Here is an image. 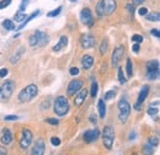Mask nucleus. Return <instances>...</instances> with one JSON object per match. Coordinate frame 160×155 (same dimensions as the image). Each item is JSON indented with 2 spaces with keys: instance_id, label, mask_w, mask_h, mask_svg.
I'll return each instance as SVG.
<instances>
[{
  "instance_id": "obj_1",
  "label": "nucleus",
  "mask_w": 160,
  "mask_h": 155,
  "mask_svg": "<svg viewBox=\"0 0 160 155\" xmlns=\"http://www.w3.org/2000/svg\"><path fill=\"white\" fill-rule=\"evenodd\" d=\"M117 9L116 0H100L96 5V14L98 16H108L112 15Z\"/></svg>"
},
{
  "instance_id": "obj_2",
  "label": "nucleus",
  "mask_w": 160,
  "mask_h": 155,
  "mask_svg": "<svg viewBox=\"0 0 160 155\" xmlns=\"http://www.w3.org/2000/svg\"><path fill=\"white\" fill-rule=\"evenodd\" d=\"M37 94H38V88L35 84H30V85H27L26 88H23L20 91V94L18 96L19 102H21V103L30 102Z\"/></svg>"
},
{
  "instance_id": "obj_3",
  "label": "nucleus",
  "mask_w": 160,
  "mask_h": 155,
  "mask_svg": "<svg viewBox=\"0 0 160 155\" xmlns=\"http://www.w3.org/2000/svg\"><path fill=\"white\" fill-rule=\"evenodd\" d=\"M15 91V82L12 80H6L0 86V102H8Z\"/></svg>"
},
{
  "instance_id": "obj_4",
  "label": "nucleus",
  "mask_w": 160,
  "mask_h": 155,
  "mask_svg": "<svg viewBox=\"0 0 160 155\" xmlns=\"http://www.w3.org/2000/svg\"><path fill=\"white\" fill-rule=\"evenodd\" d=\"M49 42V36L43 32V31H36L35 33H32L28 38V44L32 48H37V47H42L44 44H47Z\"/></svg>"
},
{
  "instance_id": "obj_5",
  "label": "nucleus",
  "mask_w": 160,
  "mask_h": 155,
  "mask_svg": "<svg viewBox=\"0 0 160 155\" xmlns=\"http://www.w3.org/2000/svg\"><path fill=\"white\" fill-rule=\"evenodd\" d=\"M69 111V102L65 96H58L54 100V106H53V112L59 117L65 116Z\"/></svg>"
},
{
  "instance_id": "obj_6",
  "label": "nucleus",
  "mask_w": 160,
  "mask_h": 155,
  "mask_svg": "<svg viewBox=\"0 0 160 155\" xmlns=\"http://www.w3.org/2000/svg\"><path fill=\"white\" fill-rule=\"evenodd\" d=\"M113 142H115V132H113V128H112L111 126L103 127V131H102V143H103V147H105L107 150H111L112 147H113Z\"/></svg>"
},
{
  "instance_id": "obj_7",
  "label": "nucleus",
  "mask_w": 160,
  "mask_h": 155,
  "mask_svg": "<svg viewBox=\"0 0 160 155\" xmlns=\"http://www.w3.org/2000/svg\"><path fill=\"white\" fill-rule=\"evenodd\" d=\"M118 121L121 123H126L128 117L131 115V105L127 100L121 98L118 101Z\"/></svg>"
},
{
  "instance_id": "obj_8",
  "label": "nucleus",
  "mask_w": 160,
  "mask_h": 155,
  "mask_svg": "<svg viewBox=\"0 0 160 155\" xmlns=\"http://www.w3.org/2000/svg\"><path fill=\"white\" fill-rule=\"evenodd\" d=\"M147 78L149 80H155L159 78V62L149 60L147 63Z\"/></svg>"
},
{
  "instance_id": "obj_9",
  "label": "nucleus",
  "mask_w": 160,
  "mask_h": 155,
  "mask_svg": "<svg viewBox=\"0 0 160 155\" xmlns=\"http://www.w3.org/2000/svg\"><path fill=\"white\" fill-rule=\"evenodd\" d=\"M32 132L30 131V129H22V133H21V138H20V148L22 150H26L30 145H31V143H32Z\"/></svg>"
},
{
  "instance_id": "obj_10",
  "label": "nucleus",
  "mask_w": 160,
  "mask_h": 155,
  "mask_svg": "<svg viewBox=\"0 0 160 155\" xmlns=\"http://www.w3.org/2000/svg\"><path fill=\"white\" fill-rule=\"evenodd\" d=\"M80 20L81 22L88 26V27H92L94 26V16H92V12L89 8H84L80 12Z\"/></svg>"
},
{
  "instance_id": "obj_11",
  "label": "nucleus",
  "mask_w": 160,
  "mask_h": 155,
  "mask_svg": "<svg viewBox=\"0 0 160 155\" xmlns=\"http://www.w3.org/2000/svg\"><path fill=\"white\" fill-rule=\"evenodd\" d=\"M80 46L82 49H89V48H92L95 44H96V39L90 33H84L81 35L80 37Z\"/></svg>"
},
{
  "instance_id": "obj_12",
  "label": "nucleus",
  "mask_w": 160,
  "mask_h": 155,
  "mask_svg": "<svg viewBox=\"0 0 160 155\" xmlns=\"http://www.w3.org/2000/svg\"><path fill=\"white\" fill-rule=\"evenodd\" d=\"M84 85V81L81 79H77V80H72L68 85V89H67V94L68 96H74L80 89L82 88Z\"/></svg>"
},
{
  "instance_id": "obj_13",
  "label": "nucleus",
  "mask_w": 160,
  "mask_h": 155,
  "mask_svg": "<svg viewBox=\"0 0 160 155\" xmlns=\"http://www.w3.org/2000/svg\"><path fill=\"white\" fill-rule=\"evenodd\" d=\"M149 90H150L149 85H144L142 88V90L139 91V95H138V98H137V102L134 103V110H140V106L145 101V98H147L148 94H149Z\"/></svg>"
},
{
  "instance_id": "obj_14",
  "label": "nucleus",
  "mask_w": 160,
  "mask_h": 155,
  "mask_svg": "<svg viewBox=\"0 0 160 155\" xmlns=\"http://www.w3.org/2000/svg\"><path fill=\"white\" fill-rule=\"evenodd\" d=\"M123 53H124V47L123 46H118L117 48H115V51L112 53V57H111V64H112V67L118 65L121 58L123 57Z\"/></svg>"
},
{
  "instance_id": "obj_15",
  "label": "nucleus",
  "mask_w": 160,
  "mask_h": 155,
  "mask_svg": "<svg viewBox=\"0 0 160 155\" xmlns=\"http://www.w3.org/2000/svg\"><path fill=\"white\" fill-rule=\"evenodd\" d=\"M100 136V131L99 129H89V131H86L85 133H84V142L85 143H88V144H90V143H94L98 138Z\"/></svg>"
},
{
  "instance_id": "obj_16",
  "label": "nucleus",
  "mask_w": 160,
  "mask_h": 155,
  "mask_svg": "<svg viewBox=\"0 0 160 155\" xmlns=\"http://www.w3.org/2000/svg\"><path fill=\"white\" fill-rule=\"evenodd\" d=\"M44 150H46L44 140H43L42 138H38V139L36 140V143H35L33 148H32L31 154H32V155H42L43 153H44Z\"/></svg>"
},
{
  "instance_id": "obj_17",
  "label": "nucleus",
  "mask_w": 160,
  "mask_h": 155,
  "mask_svg": "<svg viewBox=\"0 0 160 155\" xmlns=\"http://www.w3.org/2000/svg\"><path fill=\"white\" fill-rule=\"evenodd\" d=\"M86 96H88V90L81 88L79 91L77 92L75 97H74V105H75V107H80L84 103V101L86 100Z\"/></svg>"
},
{
  "instance_id": "obj_18",
  "label": "nucleus",
  "mask_w": 160,
  "mask_h": 155,
  "mask_svg": "<svg viewBox=\"0 0 160 155\" xmlns=\"http://www.w3.org/2000/svg\"><path fill=\"white\" fill-rule=\"evenodd\" d=\"M0 142H1V144H4V145H10V144H11V142H12V134H11V131H10L9 128H4V129H2Z\"/></svg>"
},
{
  "instance_id": "obj_19",
  "label": "nucleus",
  "mask_w": 160,
  "mask_h": 155,
  "mask_svg": "<svg viewBox=\"0 0 160 155\" xmlns=\"http://www.w3.org/2000/svg\"><path fill=\"white\" fill-rule=\"evenodd\" d=\"M80 63H81L82 68H84L85 70H88V69H90V68L94 65V58H92L91 56H89V54H85V56L81 57Z\"/></svg>"
},
{
  "instance_id": "obj_20",
  "label": "nucleus",
  "mask_w": 160,
  "mask_h": 155,
  "mask_svg": "<svg viewBox=\"0 0 160 155\" xmlns=\"http://www.w3.org/2000/svg\"><path fill=\"white\" fill-rule=\"evenodd\" d=\"M67 44H68V37L67 36H62L59 38V41H58V43L53 47V51L54 52H59L60 49H63Z\"/></svg>"
},
{
  "instance_id": "obj_21",
  "label": "nucleus",
  "mask_w": 160,
  "mask_h": 155,
  "mask_svg": "<svg viewBox=\"0 0 160 155\" xmlns=\"http://www.w3.org/2000/svg\"><path fill=\"white\" fill-rule=\"evenodd\" d=\"M38 15H40V10H37V11H35V12H33L32 15H30V16H27L26 19L23 20V21H22V23H21V25H20V26H19V27H18V28H16V30H18V31H20V30H22V28H23V27H25V26H26V25H27V23H28V22H30L31 20H33V19H35V18H36V16H38Z\"/></svg>"
},
{
  "instance_id": "obj_22",
  "label": "nucleus",
  "mask_w": 160,
  "mask_h": 155,
  "mask_svg": "<svg viewBox=\"0 0 160 155\" xmlns=\"http://www.w3.org/2000/svg\"><path fill=\"white\" fill-rule=\"evenodd\" d=\"M98 110H99V115H100V118H105V115H106V106H105V101L101 98L99 100V103H98Z\"/></svg>"
},
{
  "instance_id": "obj_23",
  "label": "nucleus",
  "mask_w": 160,
  "mask_h": 155,
  "mask_svg": "<svg viewBox=\"0 0 160 155\" xmlns=\"http://www.w3.org/2000/svg\"><path fill=\"white\" fill-rule=\"evenodd\" d=\"M2 27L6 31H12V30H15V22L11 21V20H4L2 21Z\"/></svg>"
},
{
  "instance_id": "obj_24",
  "label": "nucleus",
  "mask_w": 160,
  "mask_h": 155,
  "mask_svg": "<svg viewBox=\"0 0 160 155\" xmlns=\"http://www.w3.org/2000/svg\"><path fill=\"white\" fill-rule=\"evenodd\" d=\"M145 19L148 21H159L160 20V14L158 11H153V12H148L145 15Z\"/></svg>"
},
{
  "instance_id": "obj_25",
  "label": "nucleus",
  "mask_w": 160,
  "mask_h": 155,
  "mask_svg": "<svg viewBox=\"0 0 160 155\" xmlns=\"http://www.w3.org/2000/svg\"><path fill=\"white\" fill-rule=\"evenodd\" d=\"M27 18V14H25L23 11H18L15 15H14V21L15 22H22L23 20Z\"/></svg>"
},
{
  "instance_id": "obj_26",
  "label": "nucleus",
  "mask_w": 160,
  "mask_h": 155,
  "mask_svg": "<svg viewBox=\"0 0 160 155\" xmlns=\"http://www.w3.org/2000/svg\"><path fill=\"white\" fill-rule=\"evenodd\" d=\"M126 72H127V77L132 78L133 75V67H132V60L128 58L127 63H126Z\"/></svg>"
},
{
  "instance_id": "obj_27",
  "label": "nucleus",
  "mask_w": 160,
  "mask_h": 155,
  "mask_svg": "<svg viewBox=\"0 0 160 155\" xmlns=\"http://www.w3.org/2000/svg\"><path fill=\"white\" fill-rule=\"evenodd\" d=\"M159 113V108H158V105L155 106V107H153L152 105L149 106V108H148V115L149 116H152V117H154V116H157Z\"/></svg>"
},
{
  "instance_id": "obj_28",
  "label": "nucleus",
  "mask_w": 160,
  "mask_h": 155,
  "mask_svg": "<svg viewBox=\"0 0 160 155\" xmlns=\"http://www.w3.org/2000/svg\"><path fill=\"white\" fill-rule=\"evenodd\" d=\"M107 49H108V42L106 39H103L100 44V53L101 54H106Z\"/></svg>"
},
{
  "instance_id": "obj_29",
  "label": "nucleus",
  "mask_w": 160,
  "mask_h": 155,
  "mask_svg": "<svg viewBox=\"0 0 160 155\" xmlns=\"http://www.w3.org/2000/svg\"><path fill=\"white\" fill-rule=\"evenodd\" d=\"M98 91H99V84L96 81H92V85H91V97H95L98 95Z\"/></svg>"
},
{
  "instance_id": "obj_30",
  "label": "nucleus",
  "mask_w": 160,
  "mask_h": 155,
  "mask_svg": "<svg viewBox=\"0 0 160 155\" xmlns=\"http://www.w3.org/2000/svg\"><path fill=\"white\" fill-rule=\"evenodd\" d=\"M148 144H149L150 147L155 148V147H158V144H159V140H158V138H157V137H150V138L148 139Z\"/></svg>"
},
{
  "instance_id": "obj_31",
  "label": "nucleus",
  "mask_w": 160,
  "mask_h": 155,
  "mask_svg": "<svg viewBox=\"0 0 160 155\" xmlns=\"http://www.w3.org/2000/svg\"><path fill=\"white\" fill-rule=\"evenodd\" d=\"M60 11H62V6H58L56 10H52V11H49V12L47 14V16H48V18H54V16H58Z\"/></svg>"
},
{
  "instance_id": "obj_32",
  "label": "nucleus",
  "mask_w": 160,
  "mask_h": 155,
  "mask_svg": "<svg viewBox=\"0 0 160 155\" xmlns=\"http://www.w3.org/2000/svg\"><path fill=\"white\" fill-rule=\"evenodd\" d=\"M118 81H120V84H122V85L126 84V81H127L126 78H124V74H123V69L121 67L118 68Z\"/></svg>"
},
{
  "instance_id": "obj_33",
  "label": "nucleus",
  "mask_w": 160,
  "mask_h": 155,
  "mask_svg": "<svg viewBox=\"0 0 160 155\" xmlns=\"http://www.w3.org/2000/svg\"><path fill=\"white\" fill-rule=\"evenodd\" d=\"M22 51H23V48H21L20 52L18 53V56L15 54V56H12V57H11V59H10V63H11V64H16V63H18V60L20 59L21 54H22Z\"/></svg>"
},
{
  "instance_id": "obj_34",
  "label": "nucleus",
  "mask_w": 160,
  "mask_h": 155,
  "mask_svg": "<svg viewBox=\"0 0 160 155\" xmlns=\"http://www.w3.org/2000/svg\"><path fill=\"white\" fill-rule=\"evenodd\" d=\"M116 96V91L115 90H110V91H107L106 94H105V100L107 101V100H111V98H113V97Z\"/></svg>"
},
{
  "instance_id": "obj_35",
  "label": "nucleus",
  "mask_w": 160,
  "mask_h": 155,
  "mask_svg": "<svg viewBox=\"0 0 160 155\" xmlns=\"http://www.w3.org/2000/svg\"><path fill=\"white\" fill-rule=\"evenodd\" d=\"M132 41H133L134 43H138V44H140V43L143 42V37H142L140 35H133V36H132Z\"/></svg>"
},
{
  "instance_id": "obj_36",
  "label": "nucleus",
  "mask_w": 160,
  "mask_h": 155,
  "mask_svg": "<svg viewBox=\"0 0 160 155\" xmlns=\"http://www.w3.org/2000/svg\"><path fill=\"white\" fill-rule=\"evenodd\" d=\"M10 4H11V0H1V1H0V10L8 8Z\"/></svg>"
},
{
  "instance_id": "obj_37",
  "label": "nucleus",
  "mask_w": 160,
  "mask_h": 155,
  "mask_svg": "<svg viewBox=\"0 0 160 155\" xmlns=\"http://www.w3.org/2000/svg\"><path fill=\"white\" fill-rule=\"evenodd\" d=\"M46 122H47L48 124H52V126H58V123H59L57 118H47Z\"/></svg>"
},
{
  "instance_id": "obj_38",
  "label": "nucleus",
  "mask_w": 160,
  "mask_h": 155,
  "mask_svg": "<svg viewBox=\"0 0 160 155\" xmlns=\"http://www.w3.org/2000/svg\"><path fill=\"white\" fill-rule=\"evenodd\" d=\"M153 149H154V148H153V147H150V145L147 143V145L144 147V153H145V154H153V153H154V150H153Z\"/></svg>"
},
{
  "instance_id": "obj_39",
  "label": "nucleus",
  "mask_w": 160,
  "mask_h": 155,
  "mask_svg": "<svg viewBox=\"0 0 160 155\" xmlns=\"http://www.w3.org/2000/svg\"><path fill=\"white\" fill-rule=\"evenodd\" d=\"M51 143H52V145H54V147H59L60 139L57 138V137H53V138H51Z\"/></svg>"
},
{
  "instance_id": "obj_40",
  "label": "nucleus",
  "mask_w": 160,
  "mask_h": 155,
  "mask_svg": "<svg viewBox=\"0 0 160 155\" xmlns=\"http://www.w3.org/2000/svg\"><path fill=\"white\" fill-rule=\"evenodd\" d=\"M18 118H19V117L15 116V115H8V116L4 117V119H5V121H16Z\"/></svg>"
},
{
  "instance_id": "obj_41",
  "label": "nucleus",
  "mask_w": 160,
  "mask_h": 155,
  "mask_svg": "<svg viewBox=\"0 0 160 155\" xmlns=\"http://www.w3.org/2000/svg\"><path fill=\"white\" fill-rule=\"evenodd\" d=\"M69 73H70V75H78L79 74V69L78 68H75V67H73V68H70V70H69Z\"/></svg>"
},
{
  "instance_id": "obj_42",
  "label": "nucleus",
  "mask_w": 160,
  "mask_h": 155,
  "mask_svg": "<svg viewBox=\"0 0 160 155\" xmlns=\"http://www.w3.org/2000/svg\"><path fill=\"white\" fill-rule=\"evenodd\" d=\"M9 74V70L6 69V68H2V69H0V78L2 79V78H5L6 75Z\"/></svg>"
},
{
  "instance_id": "obj_43",
  "label": "nucleus",
  "mask_w": 160,
  "mask_h": 155,
  "mask_svg": "<svg viewBox=\"0 0 160 155\" xmlns=\"http://www.w3.org/2000/svg\"><path fill=\"white\" fill-rule=\"evenodd\" d=\"M138 14H139L140 16H145L148 14V9L147 8H140L139 10H138Z\"/></svg>"
},
{
  "instance_id": "obj_44",
  "label": "nucleus",
  "mask_w": 160,
  "mask_h": 155,
  "mask_svg": "<svg viewBox=\"0 0 160 155\" xmlns=\"http://www.w3.org/2000/svg\"><path fill=\"white\" fill-rule=\"evenodd\" d=\"M126 9H127L131 14L134 12V5H133V4H127V5H126Z\"/></svg>"
},
{
  "instance_id": "obj_45",
  "label": "nucleus",
  "mask_w": 160,
  "mask_h": 155,
  "mask_svg": "<svg viewBox=\"0 0 160 155\" xmlns=\"http://www.w3.org/2000/svg\"><path fill=\"white\" fill-rule=\"evenodd\" d=\"M150 33H152L153 36H155L157 38H160V32H159V30H157V28H153V30L150 31Z\"/></svg>"
},
{
  "instance_id": "obj_46",
  "label": "nucleus",
  "mask_w": 160,
  "mask_h": 155,
  "mask_svg": "<svg viewBox=\"0 0 160 155\" xmlns=\"http://www.w3.org/2000/svg\"><path fill=\"white\" fill-rule=\"evenodd\" d=\"M26 6H27V0H22V2H21V5H20L21 11H23V10L26 9Z\"/></svg>"
},
{
  "instance_id": "obj_47",
  "label": "nucleus",
  "mask_w": 160,
  "mask_h": 155,
  "mask_svg": "<svg viewBox=\"0 0 160 155\" xmlns=\"http://www.w3.org/2000/svg\"><path fill=\"white\" fill-rule=\"evenodd\" d=\"M132 49H133V52H136V53H137V52L139 51V44H138V43H134V44H133V47H132Z\"/></svg>"
},
{
  "instance_id": "obj_48",
  "label": "nucleus",
  "mask_w": 160,
  "mask_h": 155,
  "mask_svg": "<svg viewBox=\"0 0 160 155\" xmlns=\"http://www.w3.org/2000/svg\"><path fill=\"white\" fill-rule=\"evenodd\" d=\"M142 2H144V0H132V4H133V5H137V4H142Z\"/></svg>"
},
{
  "instance_id": "obj_49",
  "label": "nucleus",
  "mask_w": 160,
  "mask_h": 155,
  "mask_svg": "<svg viewBox=\"0 0 160 155\" xmlns=\"http://www.w3.org/2000/svg\"><path fill=\"white\" fill-rule=\"evenodd\" d=\"M90 122H91V123H96V122H98V121H96V116L95 117L90 116Z\"/></svg>"
},
{
  "instance_id": "obj_50",
  "label": "nucleus",
  "mask_w": 160,
  "mask_h": 155,
  "mask_svg": "<svg viewBox=\"0 0 160 155\" xmlns=\"http://www.w3.org/2000/svg\"><path fill=\"white\" fill-rule=\"evenodd\" d=\"M4 154H6V152H5V150H2V149L0 148V155H4Z\"/></svg>"
},
{
  "instance_id": "obj_51",
  "label": "nucleus",
  "mask_w": 160,
  "mask_h": 155,
  "mask_svg": "<svg viewBox=\"0 0 160 155\" xmlns=\"http://www.w3.org/2000/svg\"><path fill=\"white\" fill-rule=\"evenodd\" d=\"M69 1H70V2H74V1H77V0H69Z\"/></svg>"
}]
</instances>
